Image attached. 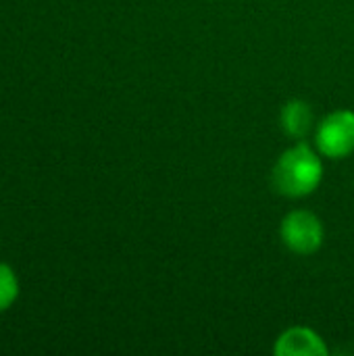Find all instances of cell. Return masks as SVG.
<instances>
[{"label":"cell","mask_w":354,"mask_h":356,"mask_svg":"<svg viewBox=\"0 0 354 356\" xmlns=\"http://www.w3.org/2000/svg\"><path fill=\"white\" fill-rule=\"evenodd\" d=\"M282 127L292 138H305L313 127V111L303 100H292L282 108Z\"/></svg>","instance_id":"5b68a950"},{"label":"cell","mask_w":354,"mask_h":356,"mask_svg":"<svg viewBox=\"0 0 354 356\" xmlns=\"http://www.w3.org/2000/svg\"><path fill=\"white\" fill-rule=\"evenodd\" d=\"M317 146L330 159H344L354 152L353 111H336L325 117L317 131Z\"/></svg>","instance_id":"3957f363"},{"label":"cell","mask_w":354,"mask_h":356,"mask_svg":"<svg viewBox=\"0 0 354 356\" xmlns=\"http://www.w3.org/2000/svg\"><path fill=\"white\" fill-rule=\"evenodd\" d=\"M321 175L323 167L319 156L307 144H296L280 156L273 169V184L282 194L300 198L321 184Z\"/></svg>","instance_id":"6da1fadb"},{"label":"cell","mask_w":354,"mask_h":356,"mask_svg":"<svg viewBox=\"0 0 354 356\" xmlns=\"http://www.w3.org/2000/svg\"><path fill=\"white\" fill-rule=\"evenodd\" d=\"M282 240L296 254H313L323 244V225L309 211H294L282 221Z\"/></svg>","instance_id":"7a4b0ae2"},{"label":"cell","mask_w":354,"mask_h":356,"mask_svg":"<svg viewBox=\"0 0 354 356\" xmlns=\"http://www.w3.org/2000/svg\"><path fill=\"white\" fill-rule=\"evenodd\" d=\"M277 356H325L323 340L309 327H290L275 342Z\"/></svg>","instance_id":"277c9868"},{"label":"cell","mask_w":354,"mask_h":356,"mask_svg":"<svg viewBox=\"0 0 354 356\" xmlns=\"http://www.w3.org/2000/svg\"><path fill=\"white\" fill-rule=\"evenodd\" d=\"M19 298V280L6 263H0V313L8 311Z\"/></svg>","instance_id":"8992f818"}]
</instances>
